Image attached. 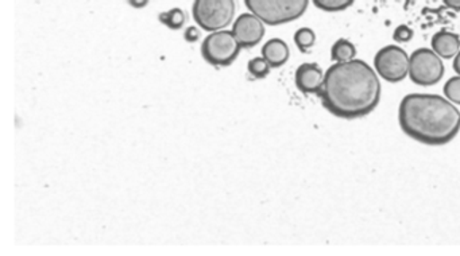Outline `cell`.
Returning a JSON list of instances; mask_svg holds the SVG:
<instances>
[{"instance_id":"13","label":"cell","mask_w":460,"mask_h":256,"mask_svg":"<svg viewBox=\"0 0 460 256\" xmlns=\"http://www.w3.org/2000/svg\"><path fill=\"white\" fill-rule=\"evenodd\" d=\"M158 19H160L161 23L165 24L169 29L180 30L187 22V15H185L181 8L176 7L166 11V13H160Z\"/></svg>"},{"instance_id":"6","label":"cell","mask_w":460,"mask_h":256,"mask_svg":"<svg viewBox=\"0 0 460 256\" xmlns=\"http://www.w3.org/2000/svg\"><path fill=\"white\" fill-rule=\"evenodd\" d=\"M443 75L444 65L441 57L430 49H417L409 57V77L416 85H435Z\"/></svg>"},{"instance_id":"14","label":"cell","mask_w":460,"mask_h":256,"mask_svg":"<svg viewBox=\"0 0 460 256\" xmlns=\"http://www.w3.org/2000/svg\"><path fill=\"white\" fill-rule=\"evenodd\" d=\"M314 42H316V34L309 27H301L296 31L295 43L301 53H306L309 49L314 48Z\"/></svg>"},{"instance_id":"21","label":"cell","mask_w":460,"mask_h":256,"mask_svg":"<svg viewBox=\"0 0 460 256\" xmlns=\"http://www.w3.org/2000/svg\"><path fill=\"white\" fill-rule=\"evenodd\" d=\"M443 2L447 7L452 8V10L460 11V0H443Z\"/></svg>"},{"instance_id":"19","label":"cell","mask_w":460,"mask_h":256,"mask_svg":"<svg viewBox=\"0 0 460 256\" xmlns=\"http://www.w3.org/2000/svg\"><path fill=\"white\" fill-rule=\"evenodd\" d=\"M184 40H187L188 43L196 42V40H200V31H199V29H196L195 26L188 27L184 31Z\"/></svg>"},{"instance_id":"22","label":"cell","mask_w":460,"mask_h":256,"mask_svg":"<svg viewBox=\"0 0 460 256\" xmlns=\"http://www.w3.org/2000/svg\"><path fill=\"white\" fill-rule=\"evenodd\" d=\"M454 70L457 73V75H460V50L459 53L455 56L454 59Z\"/></svg>"},{"instance_id":"1","label":"cell","mask_w":460,"mask_h":256,"mask_svg":"<svg viewBox=\"0 0 460 256\" xmlns=\"http://www.w3.org/2000/svg\"><path fill=\"white\" fill-rule=\"evenodd\" d=\"M382 88L378 73L362 59L335 62L324 75L319 92L323 105L336 118H363L376 110Z\"/></svg>"},{"instance_id":"17","label":"cell","mask_w":460,"mask_h":256,"mask_svg":"<svg viewBox=\"0 0 460 256\" xmlns=\"http://www.w3.org/2000/svg\"><path fill=\"white\" fill-rule=\"evenodd\" d=\"M444 94L449 102L460 105V75L449 78L444 85Z\"/></svg>"},{"instance_id":"18","label":"cell","mask_w":460,"mask_h":256,"mask_svg":"<svg viewBox=\"0 0 460 256\" xmlns=\"http://www.w3.org/2000/svg\"><path fill=\"white\" fill-rule=\"evenodd\" d=\"M413 38V30L406 24H400L395 27L394 32H393V40L398 43L409 42Z\"/></svg>"},{"instance_id":"16","label":"cell","mask_w":460,"mask_h":256,"mask_svg":"<svg viewBox=\"0 0 460 256\" xmlns=\"http://www.w3.org/2000/svg\"><path fill=\"white\" fill-rule=\"evenodd\" d=\"M270 64L263 57L250 59L247 70L252 78H265L270 73Z\"/></svg>"},{"instance_id":"12","label":"cell","mask_w":460,"mask_h":256,"mask_svg":"<svg viewBox=\"0 0 460 256\" xmlns=\"http://www.w3.org/2000/svg\"><path fill=\"white\" fill-rule=\"evenodd\" d=\"M357 56V48L351 40H336L331 49V59L333 62H349L355 58Z\"/></svg>"},{"instance_id":"3","label":"cell","mask_w":460,"mask_h":256,"mask_svg":"<svg viewBox=\"0 0 460 256\" xmlns=\"http://www.w3.org/2000/svg\"><path fill=\"white\" fill-rule=\"evenodd\" d=\"M244 4L263 23L279 26L303 16L309 0H244Z\"/></svg>"},{"instance_id":"10","label":"cell","mask_w":460,"mask_h":256,"mask_svg":"<svg viewBox=\"0 0 460 256\" xmlns=\"http://www.w3.org/2000/svg\"><path fill=\"white\" fill-rule=\"evenodd\" d=\"M432 50L441 58H454L460 50V37L455 32L438 31L432 37Z\"/></svg>"},{"instance_id":"9","label":"cell","mask_w":460,"mask_h":256,"mask_svg":"<svg viewBox=\"0 0 460 256\" xmlns=\"http://www.w3.org/2000/svg\"><path fill=\"white\" fill-rule=\"evenodd\" d=\"M296 86L303 93H317L324 84V73L317 64H303L296 70Z\"/></svg>"},{"instance_id":"20","label":"cell","mask_w":460,"mask_h":256,"mask_svg":"<svg viewBox=\"0 0 460 256\" xmlns=\"http://www.w3.org/2000/svg\"><path fill=\"white\" fill-rule=\"evenodd\" d=\"M150 0H128V4L134 8H145L149 4Z\"/></svg>"},{"instance_id":"2","label":"cell","mask_w":460,"mask_h":256,"mask_svg":"<svg viewBox=\"0 0 460 256\" xmlns=\"http://www.w3.org/2000/svg\"><path fill=\"white\" fill-rule=\"evenodd\" d=\"M401 129L416 142L443 146L460 131V112L447 97L430 93L406 94L398 108Z\"/></svg>"},{"instance_id":"4","label":"cell","mask_w":460,"mask_h":256,"mask_svg":"<svg viewBox=\"0 0 460 256\" xmlns=\"http://www.w3.org/2000/svg\"><path fill=\"white\" fill-rule=\"evenodd\" d=\"M192 15L196 23L214 32L225 29L235 16V2L234 0H195Z\"/></svg>"},{"instance_id":"15","label":"cell","mask_w":460,"mask_h":256,"mask_svg":"<svg viewBox=\"0 0 460 256\" xmlns=\"http://www.w3.org/2000/svg\"><path fill=\"white\" fill-rule=\"evenodd\" d=\"M312 2L320 10L327 11V13H339V11L351 7L355 0H312Z\"/></svg>"},{"instance_id":"7","label":"cell","mask_w":460,"mask_h":256,"mask_svg":"<svg viewBox=\"0 0 460 256\" xmlns=\"http://www.w3.org/2000/svg\"><path fill=\"white\" fill-rule=\"evenodd\" d=\"M374 67L384 80L400 83L409 75L408 53L397 45L385 46L376 54Z\"/></svg>"},{"instance_id":"8","label":"cell","mask_w":460,"mask_h":256,"mask_svg":"<svg viewBox=\"0 0 460 256\" xmlns=\"http://www.w3.org/2000/svg\"><path fill=\"white\" fill-rule=\"evenodd\" d=\"M233 32L241 48L252 49L265 37V24L254 13H242L234 22Z\"/></svg>"},{"instance_id":"11","label":"cell","mask_w":460,"mask_h":256,"mask_svg":"<svg viewBox=\"0 0 460 256\" xmlns=\"http://www.w3.org/2000/svg\"><path fill=\"white\" fill-rule=\"evenodd\" d=\"M289 56V46L287 45L285 40H279V38L269 40L263 45L262 57L270 64L271 67H279L287 64Z\"/></svg>"},{"instance_id":"5","label":"cell","mask_w":460,"mask_h":256,"mask_svg":"<svg viewBox=\"0 0 460 256\" xmlns=\"http://www.w3.org/2000/svg\"><path fill=\"white\" fill-rule=\"evenodd\" d=\"M241 45L233 31L211 32L201 45L203 58L212 66H230L241 51Z\"/></svg>"}]
</instances>
